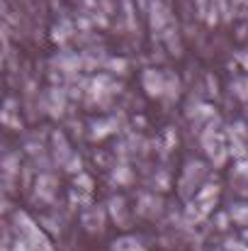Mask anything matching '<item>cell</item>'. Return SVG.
<instances>
[{"mask_svg": "<svg viewBox=\"0 0 248 251\" xmlns=\"http://www.w3.org/2000/svg\"><path fill=\"white\" fill-rule=\"evenodd\" d=\"M202 144H204V151L207 156L214 161V166H222L229 156V147L224 144V137L219 132H214V122L202 132Z\"/></svg>", "mask_w": 248, "mask_h": 251, "instance_id": "obj_1", "label": "cell"}, {"mask_svg": "<svg viewBox=\"0 0 248 251\" xmlns=\"http://www.w3.org/2000/svg\"><path fill=\"white\" fill-rule=\"evenodd\" d=\"M204 173H207V166L202 164V161H187L185 168H182V178H180V195L182 198H190L192 193H195V188L202 183V178H204Z\"/></svg>", "mask_w": 248, "mask_h": 251, "instance_id": "obj_2", "label": "cell"}, {"mask_svg": "<svg viewBox=\"0 0 248 251\" xmlns=\"http://www.w3.org/2000/svg\"><path fill=\"white\" fill-rule=\"evenodd\" d=\"M141 85L146 90L149 98H163L165 93V74L156 71V69H146L141 74Z\"/></svg>", "mask_w": 248, "mask_h": 251, "instance_id": "obj_3", "label": "cell"}, {"mask_svg": "<svg viewBox=\"0 0 248 251\" xmlns=\"http://www.w3.org/2000/svg\"><path fill=\"white\" fill-rule=\"evenodd\" d=\"M64 107H66V93H64V88H51L46 93V110H49V115L59 117L64 112Z\"/></svg>", "mask_w": 248, "mask_h": 251, "instance_id": "obj_4", "label": "cell"}, {"mask_svg": "<svg viewBox=\"0 0 248 251\" xmlns=\"http://www.w3.org/2000/svg\"><path fill=\"white\" fill-rule=\"evenodd\" d=\"M217 195H219V188H217V185H204L202 190L195 193V202H197V205L204 210V215H207V212L217 205Z\"/></svg>", "mask_w": 248, "mask_h": 251, "instance_id": "obj_5", "label": "cell"}, {"mask_svg": "<svg viewBox=\"0 0 248 251\" xmlns=\"http://www.w3.org/2000/svg\"><path fill=\"white\" fill-rule=\"evenodd\" d=\"M102 222H105V212L100 207H90L83 212V227L88 232H100L102 229Z\"/></svg>", "mask_w": 248, "mask_h": 251, "instance_id": "obj_6", "label": "cell"}, {"mask_svg": "<svg viewBox=\"0 0 248 251\" xmlns=\"http://www.w3.org/2000/svg\"><path fill=\"white\" fill-rule=\"evenodd\" d=\"M51 142H54V156H56V161H59V164H66L68 156H71L68 144H66V137H64L61 132H54V134H51Z\"/></svg>", "mask_w": 248, "mask_h": 251, "instance_id": "obj_7", "label": "cell"}, {"mask_svg": "<svg viewBox=\"0 0 248 251\" xmlns=\"http://www.w3.org/2000/svg\"><path fill=\"white\" fill-rule=\"evenodd\" d=\"M54 176H49V173H42L39 176V180H37V195L42 198V200H51L54 198Z\"/></svg>", "mask_w": 248, "mask_h": 251, "instance_id": "obj_8", "label": "cell"}, {"mask_svg": "<svg viewBox=\"0 0 248 251\" xmlns=\"http://www.w3.org/2000/svg\"><path fill=\"white\" fill-rule=\"evenodd\" d=\"M107 207H110V215L114 217V222L117 225H127V215H124V198H110V202H107Z\"/></svg>", "mask_w": 248, "mask_h": 251, "instance_id": "obj_9", "label": "cell"}, {"mask_svg": "<svg viewBox=\"0 0 248 251\" xmlns=\"http://www.w3.org/2000/svg\"><path fill=\"white\" fill-rule=\"evenodd\" d=\"M139 212L141 215H156L158 210H161V200L156 198V195H141V200H139Z\"/></svg>", "mask_w": 248, "mask_h": 251, "instance_id": "obj_10", "label": "cell"}, {"mask_svg": "<svg viewBox=\"0 0 248 251\" xmlns=\"http://www.w3.org/2000/svg\"><path fill=\"white\" fill-rule=\"evenodd\" d=\"M112 251H144V247L136 237H122L112 244Z\"/></svg>", "mask_w": 248, "mask_h": 251, "instance_id": "obj_11", "label": "cell"}, {"mask_svg": "<svg viewBox=\"0 0 248 251\" xmlns=\"http://www.w3.org/2000/svg\"><path fill=\"white\" fill-rule=\"evenodd\" d=\"M110 132H114V122H112V120H100V122H92L90 137H92V139H105Z\"/></svg>", "mask_w": 248, "mask_h": 251, "instance_id": "obj_12", "label": "cell"}, {"mask_svg": "<svg viewBox=\"0 0 248 251\" xmlns=\"http://www.w3.org/2000/svg\"><path fill=\"white\" fill-rule=\"evenodd\" d=\"M178 95H180V81H178L173 74H165V93H163V98L175 100Z\"/></svg>", "mask_w": 248, "mask_h": 251, "instance_id": "obj_13", "label": "cell"}, {"mask_svg": "<svg viewBox=\"0 0 248 251\" xmlns=\"http://www.w3.org/2000/svg\"><path fill=\"white\" fill-rule=\"evenodd\" d=\"M229 215H231V220H234V222H239V225H248V205H234V207L229 210Z\"/></svg>", "mask_w": 248, "mask_h": 251, "instance_id": "obj_14", "label": "cell"}, {"mask_svg": "<svg viewBox=\"0 0 248 251\" xmlns=\"http://www.w3.org/2000/svg\"><path fill=\"white\" fill-rule=\"evenodd\" d=\"M112 180H114V183H129V180H132V171L127 166H117L114 173H112Z\"/></svg>", "mask_w": 248, "mask_h": 251, "instance_id": "obj_15", "label": "cell"}, {"mask_svg": "<svg viewBox=\"0 0 248 251\" xmlns=\"http://www.w3.org/2000/svg\"><path fill=\"white\" fill-rule=\"evenodd\" d=\"M124 2V17H127V27L134 29L136 27V20H134V10H132V0H122Z\"/></svg>", "mask_w": 248, "mask_h": 251, "instance_id": "obj_16", "label": "cell"}, {"mask_svg": "<svg viewBox=\"0 0 248 251\" xmlns=\"http://www.w3.org/2000/svg\"><path fill=\"white\" fill-rule=\"evenodd\" d=\"M64 166H66V171H71V173H81V159H78L76 154H71Z\"/></svg>", "mask_w": 248, "mask_h": 251, "instance_id": "obj_17", "label": "cell"}, {"mask_svg": "<svg viewBox=\"0 0 248 251\" xmlns=\"http://www.w3.org/2000/svg\"><path fill=\"white\" fill-rule=\"evenodd\" d=\"M76 185H83L81 190H90V185H92V180H90L88 176H83V173H78V178H76Z\"/></svg>", "mask_w": 248, "mask_h": 251, "instance_id": "obj_18", "label": "cell"}, {"mask_svg": "<svg viewBox=\"0 0 248 251\" xmlns=\"http://www.w3.org/2000/svg\"><path fill=\"white\" fill-rule=\"evenodd\" d=\"M107 66H110V69H117V71L122 74V69H127V61H124V59H112V61H107Z\"/></svg>", "mask_w": 248, "mask_h": 251, "instance_id": "obj_19", "label": "cell"}, {"mask_svg": "<svg viewBox=\"0 0 248 251\" xmlns=\"http://www.w3.org/2000/svg\"><path fill=\"white\" fill-rule=\"evenodd\" d=\"M226 247H229V251H248V247L241 244V242H229Z\"/></svg>", "mask_w": 248, "mask_h": 251, "instance_id": "obj_20", "label": "cell"}, {"mask_svg": "<svg viewBox=\"0 0 248 251\" xmlns=\"http://www.w3.org/2000/svg\"><path fill=\"white\" fill-rule=\"evenodd\" d=\"M12 251H32V247H29L24 239H17V244H15V249Z\"/></svg>", "mask_w": 248, "mask_h": 251, "instance_id": "obj_21", "label": "cell"}, {"mask_svg": "<svg viewBox=\"0 0 248 251\" xmlns=\"http://www.w3.org/2000/svg\"><path fill=\"white\" fill-rule=\"evenodd\" d=\"M236 59L241 61V66H244V69H246V71H248V51H241V54H239Z\"/></svg>", "mask_w": 248, "mask_h": 251, "instance_id": "obj_22", "label": "cell"}, {"mask_svg": "<svg viewBox=\"0 0 248 251\" xmlns=\"http://www.w3.org/2000/svg\"><path fill=\"white\" fill-rule=\"evenodd\" d=\"M246 100H248V81H246Z\"/></svg>", "mask_w": 248, "mask_h": 251, "instance_id": "obj_23", "label": "cell"}, {"mask_svg": "<svg viewBox=\"0 0 248 251\" xmlns=\"http://www.w3.org/2000/svg\"><path fill=\"white\" fill-rule=\"evenodd\" d=\"M244 237H246V239H248V232H246V234H244Z\"/></svg>", "mask_w": 248, "mask_h": 251, "instance_id": "obj_24", "label": "cell"}]
</instances>
